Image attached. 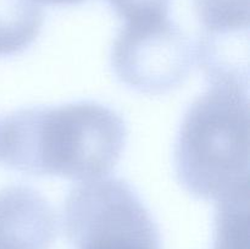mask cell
<instances>
[{"mask_svg": "<svg viewBox=\"0 0 250 249\" xmlns=\"http://www.w3.org/2000/svg\"><path fill=\"white\" fill-rule=\"evenodd\" d=\"M127 139L124 119L94 102L23 107L0 122V160L26 175L105 177Z\"/></svg>", "mask_w": 250, "mask_h": 249, "instance_id": "cell-1", "label": "cell"}, {"mask_svg": "<svg viewBox=\"0 0 250 249\" xmlns=\"http://www.w3.org/2000/svg\"><path fill=\"white\" fill-rule=\"evenodd\" d=\"M248 82L216 81L186 112L175 148L187 192L216 200L249 190Z\"/></svg>", "mask_w": 250, "mask_h": 249, "instance_id": "cell-2", "label": "cell"}, {"mask_svg": "<svg viewBox=\"0 0 250 249\" xmlns=\"http://www.w3.org/2000/svg\"><path fill=\"white\" fill-rule=\"evenodd\" d=\"M62 224L66 238L77 249H160L155 221L121 178L81 182L67 195Z\"/></svg>", "mask_w": 250, "mask_h": 249, "instance_id": "cell-3", "label": "cell"}, {"mask_svg": "<svg viewBox=\"0 0 250 249\" xmlns=\"http://www.w3.org/2000/svg\"><path fill=\"white\" fill-rule=\"evenodd\" d=\"M195 59L190 39L170 17L126 22L111 51L117 78L146 94H163L188 77Z\"/></svg>", "mask_w": 250, "mask_h": 249, "instance_id": "cell-4", "label": "cell"}, {"mask_svg": "<svg viewBox=\"0 0 250 249\" xmlns=\"http://www.w3.org/2000/svg\"><path fill=\"white\" fill-rule=\"evenodd\" d=\"M56 233L54 210L27 186L0 189V249H49Z\"/></svg>", "mask_w": 250, "mask_h": 249, "instance_id": "cell-5", "label": "cell"}, {"mask_svg": "<svg viewBox=\"0 0 250 249\" xmlns=\"http://www.w3.org/2000/svg\"><path fill=\"white\" fill-rule=\"evenodd\" d=\"M44 14L33 0H0V56L26 50L38 37Z\"/></svg>", "mask_w": 250, "mask_h": 249, "instance_id": "cell-6", "label": "cell"}, {"mask_svg": "<svg viewBox=\"0 0 250 249\" xmlns=\"http://www.w3.org/2000/svg\"><path fill=\"white\" fill-rule=\"evenodd\" d=\"M203 38L227 39L248 33L249 0H194Z\"/></svg>", "mask_w": 250, "mask_h": 249, "instance_id": "cell-7", "label": "cell"}, {"mask_svg": "<svg viewBox=\"0 0 250 249\" xmlns=\"http://www.w3.org/2000/svg\"><path fill=\"white\" fill-rule=\"evenodd\" d=\"M125 22L170 17L171 0H107Z\"/></svg>", "mask_w": 250, "mask_h": 249, "instance_id": "cell-8", "label": "cell"}, {"mask_svg": "<svg viewBox=\"0 0 250 249\" xmlns=\"http://www.w3.org/2000/svg\"><path fill=\"white\" fill-rule=\"evenodd\" d=\"M214 249H249L248 246L231 243V242L214 241Z\"/></svg>", "mask_w": 250, "mask_h": 249, "instance_id": "cell-9", "label": "cell"}, {"mask_svg": "<svg viewBox=\"0 0 250 249\" xmlns=\"http://www.w3.org/2000/svg\"><path fill=\"white\" fill-rule=\"evenodd\" d=\"M38 4H50V5H72L78 4L83 0H33Z\"/></svg>", "mask_w": 250, "mask_h": 249, "instance_id": "cell-10", "label": "cell"}]
</instances>
